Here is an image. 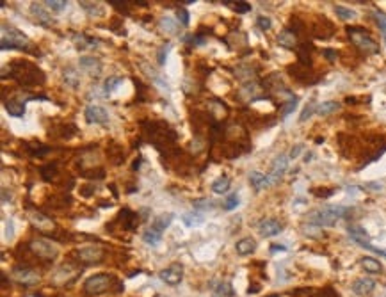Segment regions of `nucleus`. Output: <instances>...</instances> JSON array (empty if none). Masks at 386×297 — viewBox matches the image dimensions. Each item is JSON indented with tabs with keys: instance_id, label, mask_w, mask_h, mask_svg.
<instances>
[{
	"instance_id": "393cba45",
	"label": "nucleus",
	"mask_w": 386,
	"mask_h": 297,
	"mask_svg": "<svg viewBox=\"0 0 386 297\" xmlns=\"http://www.w3.org/2000/svg\"><path fill=\"white\" fill-rule=\"evenodd\" d=\"M338 109H340V103H338V101H324V103H320L319 107H317V114L329 116V114H333V112H337Z\"/></svg>"
},
{
	"instance_id": "ddd939ff",
	"label": "nucleus",
	"mask_w": 386,
	"mask_h": 297,
	"mask_svg": "<svg viewBox=\"0 0 386 297\" xmlns=\"http://www.w3.org/2000/svg\"><path fill=\"white\" fill-rule=\"evenodd\" d=\"M287 168H288L287 155H280V157H276V160L272 162V169H270V175H269V178L272 180V183L278 182V180L285 175Z\"/></svg>"
},
{
	"instance_id": "412c9836",
	"label": "nucleus",
	"mask_w": 386,
	"mask_h": 297,
	"mask_svg": "<svg viewBox=\"0 0 386 297\" xmlns=\"http://www.w3.org/2000/svg\"><path fill=\"white\" fill-rule=\"evenodd\" d=\"M230 183H232V180H230L226 175H223V176H219L217 180L212 182V191H214L215 194H225V193H228Z\"/></svg>"
},
{
	"instance_id": "9d476101",
	"label": "nucleus",
	"mask_w": 386,
	"mask_h": 297,
	"mask_svg": "<svg viewBox=\"0 0 386 297\" xmlns=\"http://www.w3.org/2000/svg\"><path fill=\"white\" fill-rule=\"evenodd\" d=\"M281 230H283V224H281L278 219H272V217H270V219L260 221V224H258L260 235H262V237H265V238L276 237V235L281 233Z\"/></svg>"
},
{
	"instance_id": "9b49d317",
	"label": "nucleus",
	"mask_w": 386,
	"mask_h": 297,
	"mask_svg": "<svg viewBox=\"0 0 386 297\" xmlns=\"http://www.w3.org/2000/svg\"><path fill=\"white\" fill-rule=\"evenodd\" d=\"M78 64H80V68L89 75V77H100V73H102V63H100L96 57L84 56V57H80Z\"/></svg>"
},
{
	"instance_id": "de8ad7c7",
	"label": "nucleus",
	"mask_w": 386,
	"mask_h": 297,
	"mask_svg": "<svg viewBox=\"0 0 386 297\" xmlns=\"http://www.w3.org/2000/svg\"><path fill=\"white\" fill-rule=\"evenodd\" d=\"M6 238H9V240H11V238H13V221H9V223H7V231H6Z\"/></svg>"
},
{
	"instance_id": "4be33fe9",
	"label": "nucleus",
	"mask_w": 386,
	"mask_h": 297,
	"mask_svg": "<svg viewBox=\"0 0 386 297\" xmlns=\"http://www.w3.org/2000/svg\"><path fill=\"white\" fill-rule=\"evenodd\" d=\"M182 221H183L185 226L192 228V226H200V224H203L205 217L201 215V213H198V212H187V213H183L182 215Z\"/></svg>"
},
{
	"instance_id": "f257e3e1",
	"label": "nucleus",
	"mask_w": 386,
	"mask_h": 297,
	"mask_svg": "<svg viewBox=\"0 0 386 297\" xmlns=\"http://www.w3.org/2000/svg\"><path fill=\"white\" fill-rule=\"evenodd\" d=\"M347 213V208L345 206H335V205H326L322 208L313 210L308 215V223L315 224V226L320 228H331L338 223V219Z\"/></svg>"
},
{
	"instance_id": "e433bc0d",
	"label": "nucleus",
	"mask_w": 386,
	"mask_h": 297,
	"mask_svg": "<svg viewBox=\"0 0 386 297\" xmlns=\"http://www.w3.org/2000/svg\"><path fill=\"white\" fill-rule=\"evenodd\" d=\"M313 112H317V109H315V103H313V101H310V103H308V105H306V107H305V111L301 112V118H299V121H301V123H305L306 119H310V118H312V114H313Z\"/></svg>"
},
{
	"instance_id": "473e14b6",
	"label": "nucleus",
	"mask_w": 386,
	"mask_h": 297,
	"mask_svg": "<svg viewBox=\"0 0 386 297\" xmlns=\"http://www.w3.org/2000/svg\"><path fill=\"white\" fill-rule=\"evenodd\" d=\"M56 175H57V162H53V164H46L41 168V176H43V180H46V182H50Z\"/></svg>"
},
{
	"instance_id": "423d86ee",
	"label": "nucleus",
	"mask_w": 386,
	"mask_h": 297,
	"mask_svg": "<svg viewBox=\"0 0 386 297\" xmlns=\"http://www.w3.org/2000/svg\"><path fill=\"white\" fill-rule=\"evenodd\" d=\"M158 276H160V280L164 281V283L175 287V285L182 283V280H183V267L180 265V263H171L169 267L162 269Z\"/></svg>"
},
{
	"instance_id": "c03bdc74",
	"label": "nucleus",
	"mask_w": 386,
	"mask_h": 297,
	"mask_svg": "<svg viewBox=\"0 0 386 297\" xmlns=\"http://www.w3.org/2000/svg\"><path fill=\"white\" fill-rule=\"evenodd\" d=\"M109 4L113 7H116V9L123 11V13H128V6H127V2H123V0H109Z\"/></svg>"
},
{
	"instance_id": "dca6fc26",
	"label": "nucleus",
	"mask_w": 386,
	"mask_h": 297,
	"mask_svg": "<svg viewBox=\"0 0 386 297\" xmlns=\"http://www.w3.org/2000/svg\"><path fill=\"white\" fill-rule=\"evenodd\" d=\"M278 45L288 50L295 48V45H297V36H295L290 29H285V31H281L280 34H278Z\"/></svg>"
},
{
	"instance_id": "8fccbe9b",
	"label": "nucleus",
	"mask_w": 386,
	"mask_h": 297,
	"mask_svg": "<svg viewBox=\"0 0 386 297\" xmlns=\"http://www.w3.org/2000/svg\"><path fill=\"white\" fill-rule=\"evenodd\" d=\"M324 56H326L329 61H335V59H337V52H333V50H324Z\"/></svg>"
},
{
	"instance_id": "79ce46f5",
	"label": "nucleus",
	"mask_w": 386,
	"mask_h": 297,
	"mask_svg": "<svg viewBox=\"0 0 386 297\" xmlns=\"http://www.w3.org/2000/svg\"><path fill=\"white\" fill-rule=\"evenodd\" d=\"M169 48H171V45H164L160 50H158V66H164L166 64V57H168Z\"/></svg>"
},
{
	"instance_id": "49530a36",
	"label": "nucleus",
	"mask_w": 386,
	"mask_h": 297,
	"mask_svg": "<svg viewBox=\"0 0 386 297\" xmlns=\"http://www.w3.org/2000/svg\"><path fill=\"white\" fill-rule=\"evenodd\" d=\"M302 150H305V146H302V144H295V146L292 148V151H290V158H297L299 155H301Z\"/></svg>"
},
{
	"instance_id": "c9c22d12",
	"label": "nucleus",
	"mask_w": 386,
	"mask_h": 297,
	"mask_svg": "<svg viewBox=\"0 0 386 297\" xmlns=\"http://www.w3.org/2000/svg\"><path fill=\"white\" fill-rule=\"evenodd\" d=\"M121 82H123V77H109L105 80V84H103V89H105V93H111L114 91Z\"/></svg>"
},
{
	"instance_id": "39448f33",
	"label": "nucleus",
	"mask_w": 386,
	"mask_h": 297,
	"mask_svg": "<svg viewBox=\"0 0 386 297\" xmlns=\"http://www.w3.org/2000/svg\"><path fill=\"white\" fill-rule=\"evenodd\" d=\"M113 285V278L109 274H95L84 281V290L91 295H98L107 292Z\"/></svg>"
},
{
	"instance_id": "6ab92c4d",
	"label": "nucleus",
	"mask_w": 386,
	"mask_h": 297,
	"mask_svg": "<svg viewBox=\"0 0 386 297\" xmlns=\"http://www.w3.org/2000/svg\"><path fill=\"white\" fill-rule=\"evenodd\" d=\"M362 267L367 271L369 274H379L383 273V265H381L379 262H377L376 258H372V256H365V258H362Z\"/></svg>"
},
{
	"instance_id": "5701e85b",
	"label": "nucleus",
	"mask_w": 386,
	"mask_h": 297,
	"mask_svg": "<svg viewBox=\"0 0 386 297\" xmlns=\"http://www.w3.org/2000/svg\"><path fill=\"white\" fill-rule=\"evenodd\" d=\"M73 41H75V45H77V48L78 50H84V48H93V46L96 45V39H93V38H88V36H84V34H73Z\"/></svg>"
},
{
	"instance_id": "bb28decb",
	"label": "nucleus",
	"mask_w": 386,
	"mask_h": 297,
	"mask_svg": "<svg viewBox=\"0 0 386 297\" xmlns=\"http://www.w3.org/2000/svg\"><path fill=\"white\" fill-rule=\"evenodd\" d=\"M233 288H232V283H219L217 288H214V292H212V297H233Z\"/></svg>"
},
{
	"instance_id": "4c0bfd02",
	"label": "nucleus",
	"mask_w": 386,
	"mask_h": 297,
	"mask_svg": "<svg viewBox=\"0 0 386 297\" xmlns=\"http://www.w3.org/2000/svg\"><path fill=\"white\" fill-rule=\"evenodd\" d=\"M374 18H376V23L379 25V29L383 31L384 41H386V14L381 13V11H376V13H374Z\"/></svg>"
},
{
	"instance_id": "c756f323",
	"label": "nucleus",
	"mask_w": 386,
	"mask_h": 297,
	"mask_svg": "<svg viewBox=\"0 0 386 297\" xmlns=\"http://www.w3.org/2000/svg\"><path fill=\"white\" fill-rule=\"evenodd\" d=\"M32 223L36 224V226L39 228V230H46V226L48 228H52L53 224H52V221L48 219V217H45V215H41V213H32Z\"/></svg>"
},
{
	"instance_id": "a18cd8bd",
	"label": "nucleus",
	"mask_w": 386,
	"mask_h": 297,
	"mask_svg": "<svg viewBox=\"0 0 386 297\" xmlns=\"http://www.w3.org/2000/svg\"><path fill=\"white\" fill-rule=\"evenodd\" d=\"M212 201H207V199H203V201H196L194 203V208H198V210H210L212 208Z\"/></svg>"
},
{
	"instance_id": "a19ab883",
	"label": "nucleus",
	"mask_w": 386,
	"mask_h": 297,
	"mask_svg": "<svg viewBox=\"0 0 386 297\" xmlns=\"http://www.w3.org/2000/svg\"><path fill=\"white\" fill-rule=\"evenodd\" d=\"M176 16H178V21H182V25H189V13H187L183 7H178L176 9Z\"/></svg>"
},
{
	"instance_id": "20e7f679",
	"label": "nucleus",
	"mask_w": 386,
	"mask_h": 297,
	"mask_svg": "<svg viewBox=\"0 0 386 297\" xmlns=\"http://www.w3.org/2000/svg\"><path fill=\"white\" fill-rule=\"evenodd\" d=\"M29 249H31L38 258H43V260H53L59 255V248H57L53 242L46 240V238H34V240L29 244Z\"/></svg>"
},
{
	"instance_id": "6e6552de",
	"label": "nucleus",
	"mask_w": 386,
	"mask_h": 297,
	"mask_svg": "<svg viewBox=\"0 0 386 297\" xmlns=\"http://www.w3.org/2000/svg\"><path fill=\"white\" fill-rule=\"evenodd\" d=\"M13 280L23 287H32L39 281V276L29 267H14L13 269Z\"/></svg>"
},
{
	"instance_id": "72a5a7b5",
	"label": "nucleus",
	"mask_w": 386,
	"mask_h": 297,
	"mask_svg": "<svg viewBox=\"0 0 386 297\" xmlns=\"http://www.w3.org/2000/svg\"><path fill=\"white\" fill-rule=\"evenodd\" d=\"M237 206H239V196H237L235 193L230 194V196L225 199V203H223V208L228 210V212H232V210H235Z\"/></svg>"
},
{
	"instance_id": "b1692460",
	"label": "nucleus",
	"mask_w": 386,
	"mask_h": 297,
	"mask_svg": "<svg viewBox=\"0 0 386 297\" xmlns=\"http://www.w3.org/2000/svg\"><path fill=\"white\" fill-rule=\"evenodd\" d=\"M349 237H351L358 246L362 244V242L369 240V235H367V231L363 230L362 226H349Z\"/></svg>"
},
{
	"instance_id": "7ed1b4c3",
	"label": "nucleus",
	"mask_w": 386,
	"mask_h": 297,
	"mask_svg": "<svg viewBox=\"0 0 386 297\" xmlns=\"http://www.w3.org/2000/svg\"><path fill=\"white\" fill-rule=\"evenodd\" d=\"M2 50H27V52H32L31 48V41L27 39V36H23V32L16 31L13 27H7V25H2Z\"/></svg>"
},
{
	"instance_id": "f03ea898",
	"label": "nucleus",
	"mask_w": 386,
	"mask_h": 297,
	"mask_svg": "<svg viewBox=\"0 0 386 297\" xmlns=\"http://www.w3.org/2000/svg\"><path fill=\"white\" fill-rule=\"evenodd\" d=\"M345 31H347V36L352 41V45L362 50V52L370 53V56L379 52V45L374 41V38L369 34V31H365L363 27H347Z\"/></svg>"
},
{
	"instance_id": "a878e982",
	"label": "nucleus",
	"mask_w": 386,
	"mask_h": 297,
	"mask_svg": "<svg viewBox=\"0 0 386 297\" xmlns=\"http://www.w3.org/2000/svg\"><path fill=\"white\" fill-rule=\"evenodd\" d=\"M173 217H175V213H171V212H168V213H162V215H158V217H155V221H153V226L157 228V230H166V228L169 226V224L173 223Z\"/></svg>"
},
{
	"instance_id": "3c124183",
	"label": "nucleus",
	"mask_w": 386,
	"mask_h": 297,
	"mask_svg": "<svg viewBox=\"0 0 386 297\" xmlns=\"http://www.w3.org/2000/svg\"><path fill=\"white\" fill-rule=\"evenodd\" d=\"M270 251H272V253H276V251H287V248H285V246H281V244H274L272 248H270Z\"/></svg>"
},
{
	"instance_id": "ea45409f",
	"label": "nucleus",
	"mask_w": 386,
	"mask_h": 297,
	"mask_svg": "<svg viewBox=\"0 0 386 297\" xmlns=\"http://www.w3.org/2000/svg\"><path fill=\"white\" fill-rule=\"evenodd\" d=\"M257 25H258L260 31H269V29L272 27V21H270V18H267V16H258Z\"/></svg>"
},
{
	"instance_id": "09e8293b",
	"label": "nucleus",
	"mask_w": 386,
	"mask_h": 297,
	"mask_svg": "<svg viewBox=\"0 0 386 297\" xmlns=\"http://www.w3.org/2000/svg\"><path fill=\"white\" fill-rule=\"evenodd\" d=\"M190 41H192V45H203L205 38H201V36H192V38H190Z\"/></svg>"
},
{
	"instance_id": "7c9ffc66",
	"label": "nucleus",
	"mask_w": 386,
	"mask_h": 297,
	"mask_svg": "<svg viewBox=\"0 0 386 297\" xmlns=\"http://www.w3.org/2000/svg\"><path fill=\"white\" fill-rule=\"evenodd\" d=\"M335 13H337V16L340 18V20H354L356 18V13L352 9H347V7L344 6H335Z\"/></svg>"
},
{
	"instance_id": "c85d7f7f",
	"label": "nucleus",
	"mask_w": 386,
	"mask_h": 297,
	"mask_svg": "<svg viewBox=\"0 0 386 297\" xmlns=\"http://www.w3.org/2000/svg\"><path fill=\"white\" fill-rule=\"evenodd\" d=\"M43 4H45L46 9L53 11V13H63L68 6L66 0H46V2H43Z\"/></svg>"
},
{
	"instance_id": "2eb2a0df",
	"label": "nucleus",
	"mask_w": 386,
	"mask_h": 297,
	"mask_svg": "<svg viewBox=\"0 0 386 297\" xmlns=\"http://www.w3.org/2000/svg\"><path fill=\"white\" fill-rule=\"evenodd\" d=\"M31 13L34 14L36 16V20L39 21L41 25H52L53 23V20H52V16L48 14V9H46L45 6H39V4H31Z\"/></svg>"
},
{
	"instance_id": "1a4fd4ad",
	"label": "nucleus",
	"mask_w": 386,
	"mask_h": 297,
	"mask_svg": "<svg viewBox=\"0 0 386 297\" xmlns=\"http://www.w3.org/2000/svg\"><path fill=\"white\" fill-rule=\"evenodd\" d=\"M84 118L88 123H95V125H105V123H109V114H107V111L103 107H100V105H88L84 111Z\"/></svg>"
},
{
	"instance_id": "4468645a",
	"label": "nucleus",
	"mask_w": 386,
	"mask_h": 297,
	"mask_svg": "<svg viewBox=\"0 0 386 297\" xmlns=\"http://www.w3.org/2000/svg\"><path fill=\"white\" fill-rule=\"evenodd\" d=\"M235 251L239 253L240 256H250L257 251V240L251 237H246V238H240L239 242L235 244Z\"/></svg>"
},
{
	"instance_id": "f704fd0d",
	"label": "nucleus",
	"mask_w": 386,
	"mask_h": 297,
	"mask_svg": "<svg viewBox=\"0 0 386 297\" xmlns=\"http://www.w3.org/2000/svg\"><path fill=\"white\" fill-rule=\"evenodd\" d=\"M297 107V96H292L288 101H285V105L281 107V118L288 116L290 112H294V109Z\"/></svg>"
},
{
	"instance_id": "0eeeda50",
	"label": "nucleus",
	"mask_w": 386,
	"mask_h": 297,
	"mask_svg": "<svg viewBox=\"0 0 386 297\" xmlns=\"http://www.w3.org/2000/svg\"><path fill=\"white\" fill-rule=\"evenodd\" d=\"M77 255L82 263H86V265H93V263L102 262L103 249L100 248V246H86V248H82Z\"/></svg>"
},
{
	"instance_id": "58836bf2",
	"label": "nucleus",
	"mask_w": 386,
	"mask_h": 297,
	"mask_svg": "<svg viewBox=\"0 0 386 297\" xmlns=\"http://www.w3.org/2000/svg\"><path fill=\"white\" fill-rule=\"evenodd\" d=\"M64 80H66L70 86H73V88H77V86H78V77H77V73H75L73 70H66V71H64Z\"/></svg>"
},
{
	"instance_id": "2f4dec72",
	"label": "nucleus",
	"mask_w": 386,
	"mask_h": 297,
	"mask_svg": "<svg viewBox=\"0 0 386 297\" xmlns=\"http://www.w3.org/2000/svg\"><path fill=\"white\" fill-rule=\"evenodd\" d=\"M80 6L88 11L91 16H103V7L100 4H91V2H80Z\"/></svg>"
},
{
	"instance_id": "aec40b11",
	"label": "nucleus",
	"mask_w": 386,
	"mask_h": 297,
	"mask_svg": "<svg viewBox=\"0 0 386 297\" xmlns=\"http://www.w3.org/2000/svg\"><path fill=\"white\" fill-rule=\"evenodd\" d=\"M143 240L146 242V244H150V246H157L158 242L162 240V231L157 230L155 226L148 228V230L143 233Z\"/></svg>"
},
{
	"instance_id": "f3484780",
	"label": "nucleus",
	"mask_w": 386,
	"mask_h": 297,
	"mask_svg": "<svg viewBox=\"0 0 386 297\" xmlns=\"http://www.w3.org/2000/svg\"><path fill=\"white\" fill-rule=\"evenodd\" d=\"M250 183H251V187H253V189L262 191V189H265V187H269L270 183H272V180H270L267 175H263V173L253 171L250 175Z\"/></svg>"
},
{
	"instance_id": "f8f14e48",
	"label": "nucleus",
	"mask_w": 386,
	"mask_h": 297,
	"mask_svg": "<svg viewBox=\"0 0 386 297\" xmlns=\"http://www.w3.org/2000/svg\"><path fill=\"white\" fill-rule=\"evenodd\" d=\"M376 288V281L372 278H360L352 283V292L358 295H370Z\"/></svg>"
},
{
	"instance_id": "cd10ccee",
	"label": "nucleus",
	"mask_w": 386,
	"mask_h": 297,
	"mask_svg": "<svg viewBox=\"0 0 386 297\" xmlns=\"http://www.w3.org/2000/svg\"><path fill=\"white\" fill-rule=\"evenodd\" d=\"M160 29L168 32V34H176V32H178V21H176L175 18L164 16L160 20Z\"/></svg>"
},
{
	"instance_id": "a211bd4d",
	"label": "nucleus",
	"mask_w": 386,
	"mask_h": 297,
	"mask_svg": "<svg viewBox=\"0 0 386 297\" xmlns=\"http://www.w3.org/2000/svg\"><path fill=\"white\" fill-rule=\"evenodd\" d=\"M6 111L13 118H21L25 114V101L23 100H6Z\"/></svg>"
},
{
	"instance_id": "37998d69",
	"label": "nucleus",
	"mask_w": 386,
	"mask_h": 297,
	"mask_svg": "<svg viewBox=\"0 0 386 297\" xmlns=\"http://www.w3.org/2000/svg\"><path fill=\"white\" fill-rule=\"evenodd\" d=\"M233 9H235L237 13H250V11H251V4H247V2H235Z\"/></svg>"
}]
</instances>
